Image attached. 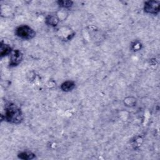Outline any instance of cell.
<instances>
[{"label": "cell", "mask_w": 160, "mask_h": 160, "mask_svg": "<svg viewBox=\"0 0 160 160\" xmlns=\"http://www.w3.org/2000/svg\"><path fill=\"white\" fill-rule=\"evenodd\" d=\"M160 10L159 1H146L144 6V12L152 14H157Z\"/></svg>", "instance_id": "cell-3"}, {"label": "cell", "mask_w": 160, "mask_h": 160, "mask_svg": "<svg viewBox=\"0 0 160 160\" xmlns=\"http://www.w3.org/2000/svg\"><path fill=\"white\" fill-rule=\"evenodd\" d=\"M36 157L35 154L32 152L29 151H24L18 154V158L24 160H29L34 159Z\"/></svg>", "instance_id": "cell-8"}, {"label": "cell", "mask_w": 160, "mask_h": 160, "mask_svg": "<svg viewBox=\"0 0 160 160\" xmlns=\"http://www.w3.org/2000/svg\"><path fill=\"white\" fill-rule=\"evenodd\" d=\"M141 44L139 41H136L132 44V48L134 51H138L139 49H141Z\"/></svg>", "instance_id": "cell-10"}, {"label": "cell", "mask_w": 160, "mask_h": 160, "mask_svg": "<svg viewBox=\"0 0 160 160\" xmlns=\"http://www.w3.org/2000/svg\"><path fill=\"white\" fill-rule=\"evenodd\" d=\"M12 52V48L8 44H6L1 42L0 46V55L1 57L2 58L5 56H7Z\"/></svg>", "instance_id": "cell-5"}, {"label": "cell", "mask_w": 160, "mask_h": 160, "mask_svg": "<svg viewBox=\"0 0 160 160\" xmlns=\"http://www.w3.org/2000/svg\"><path fill=\"white\" fill-rule=\"evenodd\" d=\"M22 58H23L22 53L18 49L14 50L11 52V55L10 57L9 66L11 67H14L18 66L22 61Z\"/></svg>", "instance_id": "cell-4"}, {"label": "cell", "mask_w": 160, "mask_h": 160, "mask_svg": "<svg viewBox=\"0 0 160 160\" xmlns=\"http://www.w3.org/2000/svg\"><path fill=\"white\" fill-rule=\"evenodd\" d=\"M75 88V83L71 81H67L62 82L61 85V89L65 92L72 91Z\"/></svg>", "instance_id": "cell-6"}, {"label": "cell", "mask_w": 160, "mask_h": 160, "mask_svg": "<svg viewBox=\"0 0 160 160\" xmlns=\"http://www.w3.org/2000/svg\"><path fill=\"white\" fill-rule=\"evenodd\" d=\"M58 3L60 7L69 8L72 6L73 2L71 1H58Z\"/></svg>", "instance_id": "cell-9"}, {"label": "cell", "mask_w": 160, "mask_h": 160, "mask_svg": "<svg viewBox=\"0 0 160 160\" xmlns=\"http://www.w3.org/2000/svg\"><path fill=\"white\" fill-rule=\"evenodd\" d=\"M4 120L14 124L20 123L23 119L21 110L14 104L9 103L6 106Z\"/></svg>", "instance_id": "cell-1"}, {"label": "cell", "mask_w": 160, "mask_h": 160, "mask_svg": "<svg viewBox=\"0 0 160 160\" xmlns=\"http://www.w3.org/2000/svg\"><path fill=\"white\" fill-rule=\"evenodd\" d=\"M59 22V19L56 16L49 15L46 18V23L52 27H55Z\"/></svg>", "instance_id": "cell-7"}, {"label": "cell", "mask_w": 160, "mask_h": 160, "mask_svg": "<svg viewBox=\"0 0 160 160\" xmlns=\"http://www.w3.org/2000/svg\"><path fill=\"white\" fill-rule=\"evenodd\" d=\"M15 33L19 38L29 40L36 36V32L28 25H21L16 29Z\"/></svg>", "instance_id": "cell-2"}]
</instances>
